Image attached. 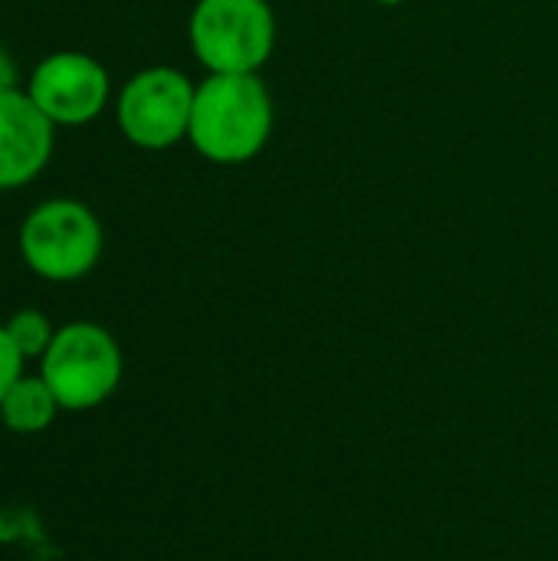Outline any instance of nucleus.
Here are the masks:
<instances>
[{
    "label": "nucleus",
    "instance_id": "7ed1b4c3",
    "mask_svg": "<svg viewBox=\"0 0 558 561\" xmlns=\"http://www.w3.org/2000/svg\"><path fill=\"white\" fill-rule=\"evenodd\" d=\"M187 36L207 72H257L273 53L276 16L266 0H197Z\"/></svg>",
    "mask_w": 558,
    "mask_h": 561
},
{
    "label": "nucleus",
    "instance_id": "9d476101",
    "mask_svg": "<svg viewBox=\"0 0 558 561\" xmlns=\"http://www.w3.org/2000/svg\"><path fill=\"white\" fill-rule=\"evenodd\" d=\"M23 355H20V348L13 345V339H10V332L0 325V404H3V398H7V391L23 378Z\"/></svg>",
    "mask_w": 558,
    "mask_h": 561
},
{
    "label": "nucleus",
    "instance_id": "9b49d317",
    "mask_svg": "<svg viewBox=\"0 0 558 561\" xmlns=\"http://www.w3.org/2000/svg\"><path fill=\"white\" fill-rule=\"evenodd\" d=\"M7 92H16V66H13V59L0 49V95H7Z\"/></svg>",
    "mask_w": 558,
    "mask_h": 561
},
{
    "label": "nucleus",
    "instance_id": "0eeeda50",
    "mask_svg": "<svg viewBox=\"0 0 558 561\" xmlns=\"http://www.w3.org/2000/svg\"><path fill=\"white\" fill-rule=\"evenodd\" d=\"M53 122L26 92L0 95V191L30 184L53 154Z\"/></svg>",
    "mask_w": 558,
    "mask_h": 561
},
{
    "label": "nucleus",
    "instance_id": "39448f33",
    "mask_svg": "<svg viewBox=\"0 0 558 561\" xmlns=\"http://www.w3.org/2000/svg\"><path fill=\"white\" fill-rule=\"evenodd\" d=\"M191 79L171 66H151L135 72L115 105L122 135L148 151H161L187 138L191 112H194Z\"/></svg>",
    "mask_w": 558,
    "mask_h": 561
},
{
    "label": "nucleus",
    "instance_id": "6e6552de",
    "mask_svg": "<svg viewBox=\"0 0 558 561\" xmlns=\"http://www.w3.org/2000/svg\"><path fill=\"white\" fill-rule=\"evenodd\" d=\"M59 401L53 394V388L46 385L43 375H23L3 398L0 404V421L7 431L13 434H43L56 414H59Z\"/></svg>",
    "mask_w": 558,
    "mask_h": 561
},
{
    "label": "nucleus",
    "instance_id": "f03ea898",
    "mask_svg": "<svg viewBox=\"0 0 558 561\" xmlns=\"http://www.w3.org/2000/svg\"><path fill=\"white\" fill-rule=\"evenodd\" d=\"M122 348L109 329L95 322H69L56 329L43 355V378L62 411H92L122 385Z\"/></svg>",
    "mask_w": 558,
    "mask_h": 561
},
{
    "label": "nucleus",
    "instance_id": "1a4fd4ad",
    "mask_svg": "<svg viewBox=\"0 0 558 561\" xmlns=\"http://www.w3.org/2000/svg\"><path fill=\"white\" fill-rule=\"evenodd\" d=\"M3 329L10 332V339H13V345L20 348L23 358H43L46 348L56 339V329L49 325V319L39 309H20V312H13Z\"/></svg>",
    "mask_w": 558,
    "mask_h": 561
},
{
    "label": "nucleus",
    "instance_id": "f257e3e1",
    "mask_svg": "<svg viewBox=\"0 0 558 561\" xmlns=\"http://www.w3.org/2000/svg\"><path fill=\"white\" fill-rule=\"evenodd\" d=\"M273 131V99L257 72H210L194 92L187 138L214 164L257 158Z\"/></svg>",
    "mask_w": 558,
    "mask_h": 561
},
{
    "label": "nucleus",
    "instance_id": "423d86ee",
    "mask_svg": "<svg viewBox=\"0 0 558 561\" xmlns=\"http://www.w3.org/2000/svg\"><path fill=\"white\" fill-rule=\"evenodd\" d=\"M26 95L53 125H86L109 102V72L86 53H53L33 69Z\"/></svg>",
    "mask_w": 558,
    "mask_h": 561
},
{
    "label": "nucleus",
    "instance_id": "20e7f679",
    "mask_svg": "<svg viewBox=\"0 0 558 561\" xmlns=\"http://www.w3.org/2000/svg\"><path fill=\"white\" fill-rule=\"evenodd\" d=\"M20 253L26 266L49 283L82 279L102 256V224L82 201H46L23 220Z\"/></svg>",
    "mask_w": 558,
    "mask_h": 561
},
{
    "label": "nucleus",
    "instance_id": "f8f14e48",
    "mask_svg": "<svg viewBox=\"0 0 558 561\" xmlns=\"http://www.w3.org/2000/svg\"><path fill=\"white\" fill-rule=\"evenodd\" d=\"M372 3H382V7H398V3H408V0H372Z\"/></svg>",
    "mask_w": 558,
    "mask_h": 561
}]
</instances>
